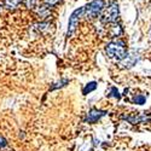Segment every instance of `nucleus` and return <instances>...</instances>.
I'll use <instances>...</instances> for the list:
<instances>
[{
	"label": "nucleus",
	"mask_w": 151,
	"mask_h": 151,
	"mask_svg": "<svg viewBox=\"0 0 151 151\" xmlns=\"http://www.w3.org/2000/svg\"><path fill=\"white\" fill-rule=\"evenodd\" d=\"M85 14V7H80L78 10H75L70 18H69V24H68V36L71 35L75 30H76L78 26H79V21H80V17Z\"/></svg>",
	"instance_id": "4"
},
{
	"label": "nucleus",
	"mask_w": 151,
	"mask_h": 151,
	"mask_svg": "<svg viewBox=\"0 0 151 151\" xmlns=\"http://www.w3.org/2000/svg\"><path fill=\"white\" fill-rule=\"evenodd\" d=\"M6 145H7L6 139H5V138H3V137H0V147H5Z\"/></svg>",
	"instance_id": "16"
},
{
	"label": "nucleus",
	"mask_w": 151,
	"mask_h": 151,
	"mask_svg": "<svg viewBox=\"0 0 151 151\" xmlns=\"http://www.w3.org/2000/svg\"><path fill=\"white\" fill-rule=\"evenodd\" d=\"M22 3H23V0H3L4 7L10 10V11H14V10L18 9Z\"/></svg>",
	"instance_id": "8"
},
{
	"label": "nucleus",
	"mask_w": 151,
	"mask_h": 151,
	"mask_svg": "<svg viewBox=\"0 0 151 151\" xmlns=\"http://www.w3.org/2000/svg\"><path fill=\"white\" fill-rule=\"evenodd\" d=\"M108 97H114V98H116L117 100L121 99V94H120V92L117 91L116 87H112V88L110 90V93L108 94Z\"/></svg>",
	"instance_id": "13"
},
{
	"label": "nucleus",
	"mask_w": 151,
	"mask_h": 151,
	"mask_svg": "<svg viewBox=\"0 0 151 151\" xmlns=\"http://www.w3.org/2000/svg\"><path fill=\"white\" fill-rule=\"evenodd\" d=\"M68 82H69L68 80H62V81H59V82L55 83V86H52V87H51V91H53V90H57V88H60V87L65 86Z\"/></svg>",
	"instance_id": "14"
},
{
	"label": "nucleus",
	"mask_w": 151,
	"mask_h": 151,
	"mask_svg": "<svg viewBox=\"0 0 151 151\" xmlns=\"http://www.w3.org/2000/svg\"><path fill=\"white\" fill-rule=\"evenodd\" d=\"M102 22L105 23V24H110V23H114L119 19V16H120V9H119V4L116 1H110L108 4V6L103 9L102 11Z\"/></svg>",
	"instance_id": "2"
},
{
	"label": "nucleus",
	"mask_w": 151,
	"mask_h": 151,
	"mask_svg": "<svg viewBox=\"0 0 151 151\" xmlns=\"http://www.w3.org/2000/svg\"><path fill=\"white\" fill-rule=\"evenodd\" d=\"M110 24H111V27H110V34H111L112 37H117V36H120L123 33L121 26H120V24H117L116 22L110 23Z\"/></svg>",
	"instance_id": "9"
},
{
	"label": "nucleus",
	"mask_w": 151,
	"mask_h": 151,
	"mask_svg": "<svg viewBox=\"0 0 151 151\" xmlns=\"http://www.w3.org/2000/svg\"><path fill=\"white\" fill-rule=\"evenodd\" d=\"M23 3L26 5V7H28V9H35L37 6L39 0H23Z\"/></svg>",
	"instance_id": "12"
},
{
	"label": "nucleus",
	"mask_w": 151,
	"mask_h": 151,
	"mask_svg": "<svg viewBox=\"0 0 151 151\" xmlns=\"http://www.w3.org/2000/svg\"><path fill=\"white\" fill-rule=\"evenodd\" d=\"M97 88V82L96 81H92V82H90V83H87L85 87H83V90H82V94H88V93H91V92H93L94 90Z\"/></svg>",
	"instance_id": "10"
},
{
	"label": "nucleus",
	"mask_w": 151,
	"mask_h": 151,
	"mask_svg": "<svg viewBox=\"0 0 151 151\" xmlns=\"http://www.w3.org/2000/svg\"><path fill=\"white\" fill-rule=\"evenodd\" d=\"M59 3H60V0H44V4L50 6V7H53Z\"/></svg>",
	"instance_id": "15"
},
{
	"label": "nucleus",
	"mask_w": 151,
	"mask_h": 151,
	"mask_svg": "<svg viewBox=\"0 0 151 151\" xmlns=\"http://www.w3.org/2000/svg\"><path fill=\"white\" fill-rule=\"evenodd\" d=\"M135 60H137V58H135V56L134 55H126L121 60H119L120 62V65L122 67V68H131V67H133L134 65V63H135Z\"/></svg>",
	"instance_id": "7"
},
{
	"label": "nucleus",
	"mask_w": 151,
	"mask_h": 151,
	"mask_svg": "<svg viewBox=\"0 0 151 151\" xmlns=\"http://www.w3.org/2000/svg\"><path fill=\"white\" fill-rule=\"evenodd\" d=\"M121 119L128 121V122L132 123V124H137V123H140V122H149V121H150V117L146 116V115H142V116H138V115L124 116V115H122Z\"/></svg>",
	"instance_id": "6"
},
{
	"label": "nucleus",
	"mask_w": 151,
	"mask_h": 151,
	"mask_svg": "<svg viewBox=\"0 0 151 151\" xmlns=\"http://www.w3.org/2000/svg\"><path fill=\"white\" fill-rule=\"evenodd\" d=\"M104 9V0H92V1L85 7L87 18H97L100 16Z\"/></svg>",
	"instance_id": "3"
},
{
	"label": "nucleus",
	"mask_w": 151,
	"mask_h": 151,
	"mask_svg": "<svg viewBox=\"0 0 151 151\" xmlns=\"http://www.w3.org/2000/svg\"><path fill=\"white\" fill-rule=\"evenodd\" d=\"M105 53L108 55L109 58L116 59V60H121L126 55H127V47L126 44L121 40H115L111 41L106 45L105 47Z\"/></svg>",
	"instance_id": "1"
},
{
	"label": "nucleus",
	"mask_w": 151,
	"mask_h": 151,
	"mask_svg": "<svg viewBox=\"0 0 151 151\" xmlns=\"http://www.w3.org/2000/svg\"><path fill=\"white\" fill-rule=\"evenodd\" d=\"M132 102L137 105H144L145 102H146V97L144 94H137L132 98Z\"/></svg>",
	"instance_id": "11"
},
{
	"label": "nucleus",
	"mask_w": 151,
	"mask_h": 151,
	"mask_svg": "<svg viewBox=\"0 0 151 151\" xmlns=\"http://www.w3.org/2000/svg\"><path fill=\"white\" fill-rule=\"evenodd\" d=\"M108 112L105 110H99V109H91L87 114V117H86V122L88 123H94L97 121H99L103 116H105Z\"/></svg>",
	"instance_id": "5"
}]
</instances>
